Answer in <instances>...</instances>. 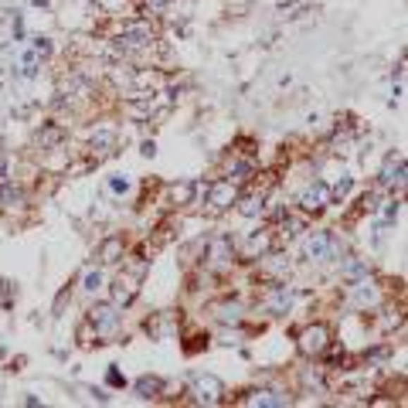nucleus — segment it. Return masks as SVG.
I'll return each instance as SVG.
<instances>
[{
	"label": "nucleus",
	"mask_w": 408,
	"mask_h": 408,
	"mask_svg": "<svg viewBox=\"0 0 408 408\" xmlns=\"http://www.w3.org/2000/svg\"><path fill=\"white\" fill-rule=\"evenodd\" d=\"M235 201H238V187H235L232 180H214L211 187H208V211L211 214L228 211Z\"/></svg>",
	"instance_id": "0eeeda50"
},
{
	"label": "nucleus",
	"mask_w": 408,
	"mask_h": 408,
	"mask_svg": "<svg viewBox=\"0 0 408 408\" xmlns=\"http://www.w3.org/2000/svg\"><path fill=\"white\" fill-rule=\"evenodd\" d=\"M113 191H130V180H126V177H123V180H113Z\"/></svg>",
	"instance_id": "a878e982"
},
{
	"label": "nucleus",
	"mask_w": 408,
	"mask_h": 408,
	"mask_svg": "<svg viewBox=\"0 0 408 408\" xmlns=\"http://www.w3.org/2000/svg\"><path fill=\"white\" fill-rule=\"evenodd\" d=\"M197 194V184L194 180H180V184H174L171 187V197H174V204H191Z\"/></svg>",
	"instance_id": "4468645a"
},
{
	"label": "nucleus",
	"mask_w": 408,
	"mask_h": 408,
	"mask_svg": "<svg viewBox=\"0 0 408 408\" xmlns=\"http://www.w3.org/2000/svg\"><path fill=\"white\" fill-rule=\"evenodd\" d=\"M171 327H174V316H171V313H156L154 320H147V333H150L154 340H163V337L171 333Z\"/></svg>",
	"instance_id": "ddd939ff"
},
{
	"label": "nucleus",
	"mask_w": 408,
	"mask_h": 408,
	"mask_svg": "<svg viewBox=\"0 0 408 408\" xmlns=\"http://www.w3.org/2000/svg\"><path fill=\"white\" fill-rule=\"evenodd\" d=\"M58 140H61V130H55V126H51V130H48L44 136H38L41 147H51V143H58Z\"/></svg>",
	"instance_id": "5701e85b"
},
{
	"label": "nucleus",
	"mask_w": 408,
	"mask_h": 408,
	"mask_svg": "<svg viewBox=\"0 0 408 408\" xmlns=\"http://www.w3.org/2000/svg\"><path fill=\"white\" fill-rule=\"evenodd\" d=\"M269 249H272V235L269 232L252 235V238H249V255H269Z\"/></svg>",
	"instance_id": "a211bd4d"
},
{
	"label": "nucleus",
	"mask_w": 408,
	"mask_h": 408,
	"mask_svg": "<svg viewBox=\"0 0 408 408\" xmlns=\"http://www.w3.org/2000/svg\"><path fill=\"white\" fill-rule=\"evenodd\" d=\"M381 184H385V187H395V184L402 187V184H405V160H402V156H398V160L391 156L388 163H385V171H381Z\"/></svg>",
	"instance_id": "9d476101"
},
{
	"label": "nucleus",
	"mask_w": 408,
	"mask_h": 408,
	"mask_svg": "<svg viewBox=\"0 0 408 408\" xmlns=\"http://www.w3.org/2000/svg\"><path fill=\"white\" fill-rule=\"evenodd\" d=\"M235 204H242L238 211L249 214V218H255V214H262V194H249V197H238Z\"/></svg>",
	"instance_id": "6ab92c4d"
},
{
	"label": "nucleus",
	"mask_w": 408,
	"mask_h": 408,
	"mask_svg": "<svg viewBox=\"0 0 408 408\" xmlns=\"http://www.w3.org/2000/svg\"><path fill=\"white\" fill-rule=\"evenodd\" d=\"M354 296H357V303H361V307H368V303L378 299V292H374V286H371L368 279H361V283H357V292H354Z\"/></svg>",
	"instance_id": "aec40b11"
},
{
	"label": "nucleus",
	"mask_w": 408,
	"mask_h": 408,
	"mask_svg": "<svg viewBox=\"0 0 408 408\" xmlns=\"http://www.w3.org/2000/svg\"><path fill=\"white\" fill-rule=\"evenodd\" d=\"M364 272H368V266H364L361 259H350L347 266H344V276H347V279H361Z\"/></svg>",
	"instance_id": "4be33fe9"
},
{
	"label": "nucleus",
	"mask_w": 408,
	"mask_h": 408,
	"mask_svg": "<svg viewBox=\"0 0 408 408\" xmlns=\"http://www.w3.org/2000/svg\"><path fill=\"white\" fill-rule=\"evenodd\" d=\"M119 259H123V238H119V235H109V238L99 245V262H102V266H113Z\"/></svg>",
	"instance_id": "9b49d317"
},
{
	"label": "nucleus",
	"mask_w": 408,
	"mask_h": 408,
	"mask_svg": "<svg viewBox=\"0 0 408 408\" xmlns=\"http://www.w3.org/2000/svg\"><path fill=\"white\" fill-rule=\"evenodd\" d=\"M290 398L276 395V391H252V398H245V405H286Z\"/></svg>",
	"instance_id": "dca6fc26"
},
{
	"label": "nucleus",
	"mask_w": 408,
	"mask_h": 408,
	"mask_svg": "<svg viewBox=\"0 0 408 408\" xmlns=\"http://www.w3.org/2000/svg\"><path fill=\"white\" fill-rule=\"evenodd\" d=\"M218 320H225V323H228V320H238V307H218Z\"/></svg>",
	"instance_id": "b1692460"
},
{
	"label": "nucleus",
	"mask_w": 408,
	"mask_h": 408,
	"mask_svg": "<svg viewBox=\"0 0 408 408\" xmlns=\"http://www.w3.org/2000/svg\"><path fill=\"white\" fill-rule=\"evenodd\" d=\"M160 388H163V381H160V378H150V374L136 381V391H140V398H156V395H160Z\"/></svg>",
	"instance_id": "f3484780"
},
{
	"label": "nucleus",
	"mask_w": 408,
	"mask_h": 408,
	"mask_svg": "<svg viewBox=\"0 0 408 408\" xmlns=\"http://www.w3.org/2000/svg\"><path fill=\"white\" fill-rule=\"evenodd\" d=\"M92 150H99V154H113V150H116V133H113V130H99V133H92Z\"/></svg>",
	"instance_id": "2eb2a0df"
},
{
	"label": "nucleus",
	"mask_w": 408,
	"mask_h": 408,
	"mask_svg": "<svg viewBox=\"0 0 408 408\" xmlns=\"http://www.w3.org/2000/svg\"><path fill=\"white\" fill-rule=\"evenodd\" d=\"M143 269H147V266H136V269H126V272H119L116 276V283H113V303H116V307H126V303H133L136 299Z\"/></svg>",
	"instance_id": "7ed1b4c3"
},
{
	"label": "nucleus",
	"mask_w": 408,
	"mask_h": 408,
	"mask_svg": "<svg viewBox=\"0 0 408 408\" xmlns=\"http://www.w3.org/2000/svg\"><path fill=\"white\" fill-rule=\"evenodd\" d=\"M119 320H123V313H119L116 303H96L92 310H89V323L96 327V333L102 337H109V333L119 330Z\"/></svg>",
	"instance_id": "39448f33"
},
{
	"label": "nucleus",
	"mask_w": 408,
	"mask_h": 408,
	"mask_svg": "<svg viewBox=\"0 0 408 408\" xmlns=\"http://www.w3.org/2000/svg\"><path fill=\"white\" fill-rule=\"evenodd\" d=\"M14 283H7V279H0V310H11L14 307Z\"/></svg>",
	"instance_id": "412c9836"
},
{
	"label": "nucleus",
	"mask_w": 408,
	"mask_h": 408,
	"mask_svg": "<svg viewBox=\"0 0 408 408\" xmlns=\"http://www.w3.org/2000/svg\"><path fill=\"white\" fill-rule=\"evenodd\" d=\"M156 41L154 27L147 24V20H130L123 31H119V48L123 51H136V48H150Z\"/></svg>",
	"instance_id": "f03ea898"
},
{
	"label": "nucleus",
	"mask_w": 408,
	"mask_h": 408,
	"mask_svg": "<svg viewBox=\"0 0 408 408\" xmlns=\"http://www.w3.org/2000/svg\"><path fill=\"white\" fill-rule=\"evenodd\" d=\"M194 391H197V402H208V405H214V402H221L225 385H221L218 378H211V374H204V378H197V381H194Z\"/></svg>",
	"instance_id": "1a4fd4ad"
},
{
	"label": "nucleus",
	"mask_w": 408,
	"mask_h": 408,
	"mask_svg": "<svg viewBox=\"0 0 408 408\" xmlns=\"http://www.w3.org/2000/svg\"><path fill=\"white\" fill-rule=\"evenodd\" d=\"M235 262V245H232V238H225V235H218V238H211L208 242V269L211 272H221V269H228Z\"/></svg>",
	"instance_id": "423d86ee"
},
{
	"label": "nucleus",
	"mask_w": 408,
	"mask_h": 408,
	"mask_svg": "<svg viewBox=\"0 0 408 408\" xmlns=\"http://www.w3.org/2000/svg\"><path fill=\"white\" fill-rule=\"evenodd\" d=\"M292 303V292L286 283H272V296H269V310L272 313H286Z\"/></svg>",
	"instance_id": "f8f14e48"
},
{
	"label": "nucleus",
	"mask_w": 408,
	"mask_h": 408,
	"mask_svg": "<svg viewBox=\"0 0 408 408\" xmlns=\"http://www.w3.org/2000/svg\"><path fill=\"white\" fill-rule=\"evenodd\" d=\"M327 344H330V327L327 323H313V327L299 333V354L303 357H320L327 350Z\"/></svg>",
	"instance_id": "20e7f679"
},
{
	"label": "nucleus",
	"mask_w": 408,
	"mask_h": 408,
	"mask_svg": "<svg viewBox=\"0 0 408 408\" xmlns=\"http://www.w3.org/2000/svg\"><path fill=\"white\" fill-rule=\"evenodd\" d=\"M303 252H307L310 262H330V259L340 255V242L330 232H313L307 238V245H303Z\"/></svg>",
	"instance_id": "f257e3e1"
},
{
	"label": "nucleus",
	"mask_w": 408,
	"mask_h": 408,
	"mask_svg": "<svg viewBox=\"0 0 408 408\" xmlns=\"http://www.w3.org/2000/svg\"><path fill=\"white\" fill-rule=\"evenodd\" d=\"M299 204H303V211H307V214H320L327 204H330V187H327L323 180H316L313 187H307V191H303Z\"/></svg>",
	"instance_id": "6e6552de"
},
{
	"label": "nucleus",
	"mask_w": 408,
	"mask_h": 408,
	"mask_svg": "<svg viewBox=\"0 0 408 408\" xmlns=\"http://www.w3.org/2000/svg\"><path fill=\"white\" fill-rule=\"evenodd\" d=\"M99 283H102V276H99V272H89V276H85V290H96Z\"/></svg>",
	"instance_id": "393cba45"
}]
</instances>
